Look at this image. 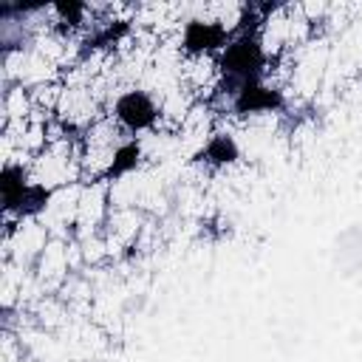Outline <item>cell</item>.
Masks as SVG:
<instances>
[{"label":"cell","instance_id":"obj_1","mask_svg":"<svg viewBox=\"0 0 362 362\" xmlns=\"http://www.w3.org/2000/svg\"><path fill=\"white\" fill-rule=\"evenodd\" d=\"M161 119V107H158V96L147 88H124L116 93L113 105H110V122L127 133H150Z\"/></svg>","mask_w":362,"mask_h":362}]
</instances>
